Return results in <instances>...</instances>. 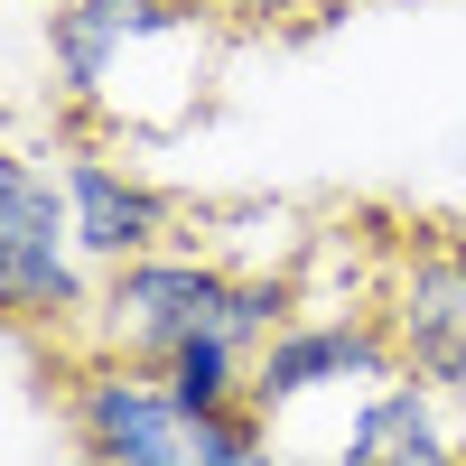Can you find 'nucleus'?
Listing matches in <instances>:
<instances>
[{"instance_id":"10","label":"nucleus","mask_w":466,"mask_h":466,"mask_svg":"<svg viewBox=\"0 0 466 466\" xmlns=\"http://www.w3.org/2000/svg\"><path fill=\"white\" fill-rule=\"evenodd\" d=\"M0 233H66V177L10 140H0Z\"/></svg>"},{"instance_id":"5","label":"nucleus","mask_w":466,"mask_h":466,"mask_svg":"<svg viewBox=\"0 0 466 466\" xmlns=\"http://www.w3.org/2000/svg\"><path fill=\"white\" fill-rule=\"evenodd\" d=\"M206 0H66L47 10V56L75 112L112 103V75H122L140 47H168V37H197Z\"/></svg>"},{"instance_id":"8","label":"nucleus","mask_w":466,"mask_h":466,"mask_svg":"<svg viewBox=\"0 0 466 466\" xmlns=\"http://www.w3.org/2000/svg\"><path fill=\"white\" fill-rule=\"evenodd\" d=\"M94 261L75 252V233H0V327L37 336H85L94 318Z\"/></svg>"},{"instance_id":"6","label":"nucleus","mask_w":466,"mask_h":466,"mask_svg":"<svg viewBox=\"0 0 466 466\" xmlns=\"http://www.w3.org/2000/svg\"><path fill=\"white\" fill-rule=\"evenodd\" d=\"M56 177H66V233H75V252L94 270H122L140 252L177 243V197L149 187L140 168H122L112 149H66Z\"/></svg>"},{"instance_id":"4","label":"nucleus","mask_w":466,"mask_h":466,"mask_svg":"<svg viewBox=\"0 0 466 466\" xmlns=\"http://www.w3.org/2000/svg\"><path fill=\"white\" fill-rule=\"evenodd\" d=\"M382 336H392L401 373L439 382L466 401V233H430L392 261L382 280Z\"/></svg>"},{"instance_id":"7","label":"nucleus","mask_w":466,"mask_h":466,"mask_svg":"<svg viewBox=\"0 0 466 466\" xmlns=\"http://www.w3.org/2000/svg\"><path fill=\"white\" fill-rule=\"evenodd\" d=\"M327 466H466L457 392H439V382H420V373H392V382H373V392H355L345 439H336Z\"/></svg>"},{"instance_id":"12","label":"nucleus","mask_w":466,"mask_h":466,"mask_svg":"<svg viewBox=\"0 0 466 466\" xmlns=\"http://www.w3.org/2000/svg\"><path fill=\"white\" fill-rule=\"evenodd\" d=\"M215 466H289V457H280V439H261V448H233V457H215Z\"/></svg>"},{"instance_id":"3","label":"nucleus","mask_w":466,"mask_h":466,"mask_svg":"<svg viewBox=\"0 0 466 466\" xmlns=\"http://www.w3.org/2000/svg\"><path fill=\"white\" fill-rule=\"evenodd\" d=\"M401 355H392V336H382V308H308V318H289L280 336L252 355V410L261 420H280L299 401H318V392H373V382H392Z\"/></svg>"},{"instance_id":"1","label":"nucleus","mask_w":466,"mask_h":466,"mask_svg":"<svg viewBox=\"0 0 466 466\" xmlns=\"http://www.w3.org/2000/svg\"><path fill=\"white\" fill-rule=\"evenodd\" d=\"M233 280H243V270H224L215 252H187V243L140 252V261H122V270H103L94 318H85V345H94V355H122V364H159L168 345L224 327Z\"/></svg>"},{"instance_id":"9","label":"nucleus","mask_w":466,"mask_h":466,"mask_svg":"<svg viewBox=\"0 0 466 466\" xmlns=\"http://www.w3.org/2000/svg\"><path fill=\"white\" fill-rule=\"evenodd\" d=\"M149 373L168 382V401H177L187 420H206V410H243V401H252V355H243L233 336H215V327L187 336V345H168Z\"/></svg>"},{"instance_id":"2","label":"nucleus","mask_w":466,"mask_h":466,"mask_svg":"<svg viewBox=\"0 0 466 466\" xmlns=\"http://www.w3.org/2000/svg\"><path fill=\"white\" fill-rule=\"evenodd\" d=\"M66 430L85 466H197V420L168 401V382L122 355H85L66 382Z\"/></svg>"},{"instance_id":"13","label":"nucleus","mask_w":466,"mask_h":466,"mask_svg":"<svg viewBox=\"0 0 466 466\" xmlns=\"http://www.w3.org/2000/svg\"><path fill=\"white\" fill-rule=\"evenodd\" d=\"M47 10H66V0H47Z\"/></svg>"},{"instance_id":"11","label":"nucleus","mask_w":466,"mask_h":466,"mask_svg":"<svg viewBox=\"0 0 466 466\" xmlns=\"http://www.w3.org/2000/svg\"><path fill=\"white\" fill-rule=\"evenodd\" d=\"M336 0H206L215 28H299V19H327Z\"/></svg>"}]
</instances>
